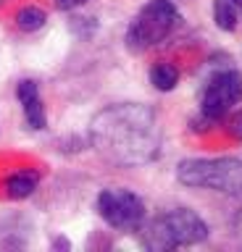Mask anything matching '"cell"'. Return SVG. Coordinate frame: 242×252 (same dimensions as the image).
Here are the masks:
<instances>
[{
  "instance_id": "6da1fadb",
  "label": "cell",
  "mask_w": 242,
  "mask_h": 252,
  "mask_svg": "<svg viewBox=\"0 0 242 252\" xmlns=\"http://www.w3.org/2000/svg\"><path fill=\"white\" fill-rule=\"evenodd\" d=\"M98 153L119 165L150 163L161 150V126L155 113L145 105H113L95 116L90 126Z\"/></svg>"
},
{
  "instance_id": "7a4b0ae2",
  "label": "cell",
  "mask_w": 242,
  "mask_h": 252,
  "mask_svg": "<svg viewBox=\"0 0 242 252\" xmlns=\"http://www.w3.org/2000/svg\"><path fill=\"white\" fill-rule=\"evenodd\" d=\"M208 236V226L192 210L176 208L153 218L142 231V244L147 250H174L182 244H198Z\"/></svg>"
},
{
  "instance_id": "3957f363",
  "label": "cell",
  "mask_w": 242,
  "mask_h": 252,
  "mask_svg": "<svg viewBox=\"0 0 242 252\" xmlns=\"http://www.w3.org/2000/svg\"><path fill=\"white\" fill-rule=\"evenodd\" d=\"M176 179L187 187L242 194V160L237 158H210V160L192 158V160L179 163Z\"/></svg>"
},
{
  "instance_id": "277c9868",
  "label": "cell",
  "mask_w": 242,
  "mask_h": 252,
  "mask_svg": "<svg viewBox=\"0 0 242 252\" xmlns=\"http://www.w3.org/2000/svg\"><path fill=\"white\" fill-rule=\"evenodd\" d=\"M179 24V13L171 0H150L142 11L137 13V19L132 21L127 32V42L132 50H145L150 45H158L161 39H166Z\"/></svg>"
},
{
  "instance_id": "5b68a950",
  "label": "cell",
  "mask_w": 242,
  "mask_h": 252,
  "mask_svg": "<svg viewBox=\"0 0 242 252\" xmlns=\"http://www.w3.org/2000/svg\"><path fill=\"white\" fill-rule=\"evenodd\" d=\"M240 100H242V74L232 68L218 71L203 87V97H200L203 116L208 121H221L229 113V108L237 105Z\"/></svg>"
},
{
  "instance_id": "8992f818",
  "label": "cell",
  "mask_w": 242,
  "mask_h": 252,
  "mask_svg": "<svg viewBox=\"0 0 242 252\" xmlns=\"http://www.w3.org/2000/svg\"><path fill=\"white\" fill-rule=\"evenodd\" d=\"M98 213L113 228L135 231L145 220V202L129 189H105L98 197Z\"/></svg>"
},
{
  "instance_id": "52a82bcc",
  "label": "cell",
  "mask_w": 242,
  "mask_h": 252,
  "mask_svg": "<svg viewBox=\"0 0 242 252\" xmlns=\"http://www.w3.org/2000/svg\"><path fill=\"white\" fill-rule=\"evenodd\" d=\"M16 94H19L21 105H24L29 126H32V129H45V108L40 102V94H37V84L32 79H24V82H19Z\"/></svg>"
},
{
  "instance_id": "ba28073f",
  "label": "cell",
  "mask_w": 242,
  "mask_h": 252,
  "mask_svg": "<svg viewBox=\"0 0 242 252\" xmlns=\"http://www.w3.org/2000/svg\"><path fill=\"white\" fill-rule=\"evenodd\" d=\"M5 189H8V197L13 200H24L37 189V173L35 171H19L5 181Z\"/></svg>"
},
{
  "instance_id": "9c48e42d",
  "label": "cell",
  "mask_w": 242,
  "mask_h": 252,
  "mask_svg": "<svg viewBox=\"0 0 242 252\" xmlns=\"http://www.w3.org/2000/svg\"><path fill=\"white\" fill-rule=\"evenodd\" d=\"M150 82L155 84V90L169 92V90H174L176 82H179V71L171 66V63H155L153 71H150Z\"/></svg>"
},
{
  "instance_id": "30bf717a",
  "label": "cell",
  "mask_w": 242,
  "mask_h": 252,
  "mask_svg": "<svg viewBox=\"0 0 242 252\" xmlns=\"http://www.w3.org/2000/svg\"><path fill=\"white\" fill-rule=\"evenodd\" d=\"M213 19L218 24V29H224V32H232L237 27V11H234L232 0H216L213 3Z\"/></svg>"
},
{
  "instance_id": "8fae6325",
  "label": "cell",
  "mask_w": 242,
  "mask_h": 252,
  "mask_svg": "<svg viewBox=\"0 0 242 252\" xmlns=\"http://www.w3.org/2000/svg\"><path fill=\"white\" fill-rule=\"evenodd\" d=\"M45 21H48V16H45V11H40V8H24V11L16 13V24H19V29H24V32L40 29V27H45Z\"/></svg>"
},
{
  "instance_id": "7c38bea8",
  "label": "cell",
  "mask_w": 242,
  "mask_h": 252,
  "mask_svg": "<svg viewBox=\"0 0 242 252\" xmlns=\"http://www.w3.org/2000/svg\"><path fill=\"white\" fill-rule=\"evenodd\" d=\"M226 131H229L234 139H242V110H237V113L229 118V124H226Z\"/></svg>"
},
{
  "instance_id": "4fadbf2b",
  "label": "cell",
  "mask_w": 242,
  "mask_h": 252,
  "mask_svg": "<svg viewBox=\"0 0 242 252\" xmlns=\"http://www.w3.org/2000/svg\"><path fill=\"white\" fill-rule=\"evenodd\" d=\"M234 231H237V239L242 244V210L237 213V218H234Z\"/></svg>"
},
{
  "instance_id": "5bb4252c",
  "label": "cell",
  "mask_w": 242,
  "mask_h": 252,
  "mask_svg": "<svg viewBox=\"0 0 242 252\" xmlns=\"http://www.w3.org/2000/svg\"><path fill=\"white\" fill-rule=\"evenodd\" d=\"M84 3V0H58V8H64V11H66V8H74V5H82Z\"/></svg>"
},
{
  "instance_id": "9a60e30c",
  "label": "cell",
  "mask_w": 242,
  "mask_h": 252,
  "mask_svg": "<svg viewBox=\"0 0 242 252\" xmlns=\"http://www.w3.org/2000/svg\"><path fill=\"white\" fill-rule=\"evenodd\" d=\"M53 247H56V250H69V239H56V242H53Z\"/></svg>"
},
{
  "instance_id": "2e32d148",
  "label": "cell",
  "mask_w": 242,
  "mask_h": 252,
  "mask_svg": "<svg viewBox=\"0 0 242 252\" xmlns=\"http://www.w3.org/2000/svg\"><path fill=\"white\" fill-rule=\"evenodd\" d=\"M232 3H234V8H242V0H232Z\"/></svg>"
}]
</instances>
